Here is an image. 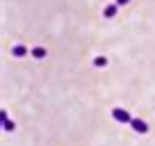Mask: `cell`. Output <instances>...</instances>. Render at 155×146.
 <instances>
[{
	"mask_svg": "<svg viewBox=\"0 0 155 146\" xmlns=\"http://www.w3.org/2000/svg\"><path fill=\"white\" fill-rule=\"evenodd\" d=\"M112 117H114L116 121H121V123H130V121H132L130 112H128V110H123V107H114V110H112Z\"/></svg>",
	"mask_w": 155,
	"mask_h": 146,
	"instance_id": "1",
	"label": "cell"
},
{
	"mask_svg": "<svg viewBox=\"0 0 155 146\" xmlns=\"http://www.w3.org/2000/svg\"><path fill=\"white\" fill-rule=\"evenodd\" d=\"M130 126H132V130H135V132H139V135H146V132H148V123H146V121H141V119H132V121H130Z\"/></svg>",
	"mask_w": 155,
	"mask_h": 146,
	"instance_id": "2",
	"label": "cell"
},
{
	"mask_svg": "<svg viewBox=\"0 0 155 146\" xmlns=\"http://www.w3.org/2000/svg\"><path fill=\"white\" fill-rule=\"evenodd\" d=\"M30 55H32L34 59H44L48 53H46V48H44V46H37V48H32V50H30Z\"/></svg>",
	"mask_w": 155,
	"mask_h": 146,
	"instance_id": "3",
	"label": "cell"
},
{
	"mask_svg": "<svg viewBox=\"0 0 155 146\" xmlns=\"http://www.w3.org/2000/svg\"><path fill=\"white\" fill-rule=\"evenodd\" d=\"M116 9H119V5H116V2H114V5H107L105 12H103V14H105V18H114V16H116Z\"/></svg>",
	"mask_w": 155,
	"mask_h": 146,
	"instance_id": "4",
	"label": "cell"
},
{
	"mask_svg": "<svg viewBox=\"0 0 155 146\" xmlns=\"http://www.w3.org/2000/svg\"><path fill=\"white\" fill-rule=\"evenodd\" d=\"M12 55H14V57H25V55H28V48H25V46H14V48H12Z\"/></svg>",
	"mask_w": 155,
	"mask_h": 146,
	"instance_id": "5",
	"label": "cell"
},
{
	"mask_svg": "<svg viewBox=\"0 0 155 146\" xmlns=\"http://www.w3.org/2000/svg\"><path fill=\"white\" fill-rule=\"evenodd\" d=\"M2 128H5L7 132H12L16 126H14V121H9V119H2Z\"/></svg>",
	"mask_w": 155,
	"mask_h": 146,
	"instance_id": "6",
	"label": "cell"
},
{
	"mask_svg": "<svg viewBox=\"0 0 155 146\" xmlns=\"http://www.w3.org/2000/svg\"><path fill=\"white\" fill-rule=\"evenodd\" d=\"M94 64H96V66H107V57H96Z\"/></svg>",
	"mask_w": 155,
	"mask_h": 146,
	"instance_id": "7",
	"label": "cell"
},
{
	"mask_svg": "<svg viewBox=\"0 0 155 146\" xmlns=\"http://www.w3.org/2000/svg\"><path fill=\"white\" fill-rule=\"evenodd\" d=\"M128 2H130V0H116V5L121 7V5H128Z\"/></svg>",
	"mask_w": 155,
	"mask_h": 146,
	"instance_id": "8",
	"label": "cell"
}]
</instances>
